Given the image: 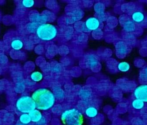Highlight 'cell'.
I'll list each match as a JSON object with an SVG mask.
<instances>
[{
	"mask_svg": "<svg viewBox=\"0 0 147 125\" xmlns=\"http://www.w3.org/2000/svg\"><path fill=\"white\" fill-rule=\"evenodd\" d=\"M43 78V74L39 71H34L30 74V79L35 83L42 82Z\"/></svg>",
	"mask_w": 147,
	"mask_h": 125,
	"instance_id": "21",
	"label": "cell"
},
{
	"mask_svg": "<svg viewBox=\"0 0 147 125\" xmlns=\"http://www.w3.org/2000/svg\"><path fill=\"white\" fill-rule=\"evenodd\" d=\"M83 113L86 117L90 119H94L98 116L99 110L96 106L90 105L83 108Z\"/></svg>",
	"mask_w": 147,
	"mask_h": 125,
	"instance_id": "14",
	"label": "cell"
},
{
	"mask_svg": "<svg viewBox=\"0 0 147 125\" xmlns=\"http://www.w3.org/2000/svg\"><path fill=\"white\" fill-rule=\"evenodd\" d=\"M102 22L97 16H90L84 21L86 33L93 32L100 29Z\"/></svg>",
	"mask_w": 147,
	"mask_h": 125,
	"instance_id": "7",
	"label": "cell"
},
{
	"mask_svg": "<svg viewBox=\"0 0 147 125\" xmlns=\"http://www.w3.org/2000/svg\"><path fill=\"white\" fill-rule=\"evenodd\" d=\"M13 125H25L24 124H22V123H20L19 122L17 121V122H16L15 124H14Z\"/></svg>",
	"mask_w": 147,
	"mask_h": 125,
	"instance_id": "32",
	"label": "cell"
},
{
	"mask_svg": "<svg viewBox=\"0 0 147 125\" xmlns=\"http://www.w3.org/2000/svg\"><path fill=\"white\" fill-rule=\"evenodd\" d=\"M29 17L30 22H34L39 25L46 23H51L54 19V15L51 11H46L42 13L32 12L30 14Z\"/></svg>",
	"mask_w": 147,
	"mask_h": 125,
	"instance_id": "5",
	"label": "cell"
},
{
	"mask_svg": "<svg viewBox=\"0 0 147 125\" xmlns=\"http://www.w3.org/2000/svg\"><path fill=\"white\" fill-rule=\"evenodd\" d=\"M30 96L35 102L36 108L42 112L52 110L57 103V99L52 89L47 87L35 89Z\"/></svg>",
	"mask_w": 147,
	"mask_h": 125,
	"instance_id": "1",
	"label": "cell"
},
{
	"mask_svg": "<svg viewBox=\"0 0 147 125\" xmlns=\"http://www.w3.org/2000/svg\"><path fill=\"white\" fill-rule=\"evenodd\" d=\"M2 117H4L3 118V120L5 122H9V121L11 122L12 119H13V115H11V113H9V112H7L5 113V116H3Z\"/></svg>",
	"mask_w": 147,
	"mask_h": 125,
	"instance_id": "27",
	"label": "cell"
},
{
	"mask_svg": "<svg viewBox=\"0 0 147 125\" xmlns=\"http://www.w3.org/2000/svg\"><path fill=\"white\" fill-rule=\"evenodd\" d=\"M48 120L46 116L44 115L42 119L34 125H47Z\"/></svg>",
	"mask_w": 147,
	"mask_h": 125,
	"instance_id": "29",
	"label": "cell"
},
{
	"mask_svg": "<svg viewBox=\"0 0 147 125\" xmlns=\"http://www.w3.org/2000/svg\"><path fill=\"white\" fill-rule=\"evenodd\" d=\"M78 95L81 100L82 105L86 107L90 105V101L92 98V91L87 87H83L78 90Z\"/></svg>",
	"mask_w": 147,
	"mask_h": 125,
	"instance_id": "10",
	"label": "cell"
},
{
	"mask_svg": "<svg viewBox=\"0 0 147 125\" xmlns=\"http://www.w3.org/2000/svg\"><path fill=\"white\" fill-rule=\"evenodd\" d=\"M146 103L139 99L134 98L131 102V107L134 110L138 111H142L145 108Z\"/></svg>",
	"mask_w": 147,
	"mask_h": 125,
	"instance_id": "20",
	"label": "cell"
},
{
	"mask_svg": "<svg viewBox=\"0 0 147 125\" xmlns=\"http://www.w3.org/2000/svg\"><path fill=\"white\" fill-rule=\"evenodd\" d=\"M35 1L34 0H22L20 1V5L25 9H30L35 6Z\"/></svg>",
	"mask_w": 147,
	"mask_h": 125,
	"instance_id": "24",
	"label": "cell"
},
{
	"mask_svg": "<svg viewBox=\"0 0 147 125\" xmlns=\"http://www.w3.org/2000/svg\"><path fill=\"white\" fill-rule=\"evenodd\" d=\"M132 95L134 98L147 103V83H142L136 86L133 89Z\"/></svg>",
	"mask_w": 147,
	"mask_h": 125,
	"instance_id": "9",
	"label": "cell"
},
{
	"mask_svg": "<svg viewBox=\"0 0 147 125\" xmlns=\"http://www.w3.org/2000/svg\"><path fill=\"white\" fill-rule=\"evenodd\" d=\"M18 121L25 125H30L32 123L29 113L20 114L18 117Z\"/></svg>",
	"mask_w": 147,
	"mask_h": 125,
	"instance_id": "22",
	"label": "cell"
},
{
	"mask_svg": "<svg viewBox=\"0 0 147 125\" xmlns=\"http://www.w3.org/2000/svg\"><path fill=\"white\" fill-rule=\"evenodd\" d=\"M61 70V66H59V65H54L52 66L50 69L52 72L56 74L60 72Z\"/></svg>",
	"mask_w": 147,
	"mask_h": 125,
	"instance_id": "30",
	"label": "cell"
},
{
	"mask_svg": "<svg viewBox=\"0 0 147 125\" xmlns=\"http://www.w3.org/2000/svg\"><path fill=\"white\" fill-rule=\"evenodd\" d=\"M83 15L84 13L81 9H74L70 12L69 17L66 19V23L67 24H72L79 22L83 17Z\"/></svg>",
	"mask_w": 147,
	"mask_h": 125,
	"instance_id": "13",
	"label": "cell"
},
{
	"mask_svg": "<svg viewBox=\"0 0 147 125\" xmlns=\"http://www.w3.org/2000/svg\"><path fill=\"white\" fill-rule=\"evenodd\" d=\"M29 115L31 118L32 123H34V124L38 122L44 115L42 111L37 108H35L34 110H32L31 112L29 113Z\"/></svg>",
	"mask_w": 147,
	"mask_h": 125,
	"instance_id": "19",
	"label": "cell"
},
{
	"mask_svg": "<svg viewBox=\"0 0 147 125\" xmlns=\"http://www.w3.org/2000/svg\"><path fill=\"white\" fill-rule=\"evenodd\" d=\"M58 33V29L55 25L51 23H46L38 26L35 35L38 40L48 43L56 39Z\"/></svg>",
	"mask_w": 147,
	"mask_h": 125,
	"instance_id": "3",
	"label": "cell"
},
{
	"mask_svg": "<svg viewBox=\"0 0 147 125\" xmlns=\"http://www.w3.org/2000/svg\"><path fill=\"white\" fill-rule=\"evenodd\" d=\"M26 85V87L31 88L35 86L36 83L33 82V81L30 80V79H28V80H25Z\"/></svg>",
	"mask_w": 147,
	"mask_h": 125,
	"instance_id": "31",
	"label": "cell"
},
{
	"mask_svg": "<svg viewBox=\"0 0 147 125\" xmlns=\"http://www.w3.org/2000/svg\"><path fill=\"white\" fill-rule=\"evenodd\" d=\"M130 64L125 61L119 62L117 65V70L122 72H127L130 70Z\"/></svg>",
	"mask_w": 147,
	"mask_h": 125,
	"instance_id": "23",
	"label": "cell"
},
{
	"mask_svg": "<svg viewBox=\"0 0 147 125\" xmlns=\"http://www.w3.org/2000/svg\"><path fill=\"white\" fill-rule=\"evenodd\" d=\"M85 116L81 110L77 107L63 110L60 114V120L63 125H83Z\"/></svg>",
	"mask_w": 147,
	"mask_h": 125,
	"instance_id": "2",
	"label": "cell"
},
{
	"mask_svg": "<svg viewBox=\"0 0 147 125\" xmlns=\"http://www.w3.org/2000/svg\"><path fill=\"white\" fill-rule=\"evenodd\" d=\"M39 25L34 22H30L26 25L27 31L31 34H35L38 27Z\"/></svg>",
	"mask_w": 147,
	"mask_h": 125,
	"instance_id": "25",
	"label": "cell"
},
{
	"mask_svg": "<svg viewBox=\"0 0 147 125\" xmlns=\"http://www.w3.org/2000/svg\"><path fill=\"white\" fill-rule=\"evenodd\" d=\"M94 10L96 16L99 18L101 22L106 20V14L105 12V7L102 2H96L94 5Z\"/></svg>",
	"mask_w": 147,
	"mask_h": 125,
	"instance_id": "15",
	"label": "cell"
},
{
	"mask_svg": "<svg viewBox=\"0 0 147 125\" xmlns=\"http://www.w3.org/2000/svg\"><path fill=\"white\" fill-rule=\"evenodd\" d=\"M84 64L87 68L93 71L98 70L100 67V61L98 56L93 53H89L85 55Z\"/></svg>",
	"mask_w": 147,
	"mask_h": 125,
	"instance_id": "6",
	"label": "cell"
},
{
	"mask_svg": "<svg viewBox=\"0 0 147 125\" xmlns=\"http://www.w3.org/2000/svg\"><path fill=\"white\" fill-rule=\"evenodd\" d=\"M130 18L133 22L140 27L146 25L147 24V15L140 10L133 11L130 15Z\"/></svg>",
	"mask_w": 147,
	"mask_h": 125,
	"instance_id": "11",
	"label": "cell"
},
{
	"mask_svg": "<svg viewBox=\"0 0 147 125\" xmlns=\"http://www.w3.org/2000/svg\"><path fill=\"white\" fill-rule=\"evenodd\" d=\"M115 48L116 55L120 58L124 57L130 51L129 45L123 40L117 41L115 44Z\"/></svg>",
	"mask_w": 147,
	"mask_h": 125,
	"instance_id": "12",
	"label": "cell"
},
{
	"mask_svg": "<svg viewBox=\"0 0 147 125\" xmlns=\"http://www.w3.org/2000/svg\"><path fill=\"white\" fill-rule=\"evenodd\" d=\"M16 82L14 86V91L16 94H23L25 92L26 87L24 79L23 77L16 78Z\"/></svg>",
	"mask_w": 147,
	"mask_h": 125,
	"instance_id": "16",
	"label": "cell"
},
{
	"mask_svg": "<svg viewBox=\"0 0 147 125\" xmlns=\"http://www.w3.org/2000/svg\"><path fill=\"white\" fill-rule=\"evenodd\" d=\"M139 79L142 83H147V67L141 70L140 73Z\"/></svg>",
	"mask_w": 147,
	"mask_h": 125,
	"instance_id": "26",
	"label": "cell"
},
{
	"mask_svg": "<svg viewBox=\"0 0 147 125\" xmlns=\"http://www.w3.org/2000/svg\"><path fill=\"white\" fill-rule=\"evenodd\" d=\"M57 101H62L65 98V93L61 87L58 85H55L52 89Z\"/></svg>",
	"mask_w": 147,
	"mask_h": 125,
	"instance_id": "18",
	"label": "cell"
},
{
	"mask_svg": "<svg viewBox=\"0 0 147 125\" xmlns=\"http://www.w3.org/2000/svg\"><path fill=\"white\" fill-rule=\"evenodd\" d=\"M15 109L17 113H29L36 108V105L30 95L23 94L16 98Z\"/></svg>",
	"mask_w": 147,
	"mask_h": 125,
	"instance_id": "4",
	"label": "cell"
},
{
	"mask_svg": "<svg viewBox=\"0 0 147 125\" xmlns=\"http://www.w3.org/2000/svg\"><path fill=\"white\" fill-rule=\"evenodd\" d=\"M123 30L128 34H134L138 31V26L133 22L130 18L124 17L120 20Z\"/></svg>",
	"mask_w": 147,
	"mask_h": 125,
	"instance_id": "8",
	"label": "cell"
},
{
	"mask_svg": "<svg viewBox=\"0 0 147 125\" xmlns=\"http://www.w3.org/2000/svg\"><path fill=\"white\" fill-rule=\"evenodd\" d=\"M24 41L20 38H14L11 40L10 47L12 50L16 52L21 51L24 48Z\"/></svg>",
	"mask_w": 147,
	"mask_h": 125,
	"instance_id": "17",
	"label": "cell"
},
{
	"mask_svg": "<svg viewBox=\"0 0 147 125\" xmlns=\"http://www.w3.org/2000/svg\"><path fill=\"white\" fill-rule=\"evenodd\" d=\"M92 36L95 39H100L101 38L103 35V32L100 29L97 30L96 31L92 32Z\"/></svg>",
	"mask_w": 147,
	"mask_h": 125,
	"instance_id": "28",
	"label": "cell"
}]
</instances>
